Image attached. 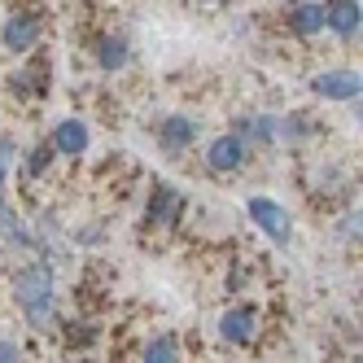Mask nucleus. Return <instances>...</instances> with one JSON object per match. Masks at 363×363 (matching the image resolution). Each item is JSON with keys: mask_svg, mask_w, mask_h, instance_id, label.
<instances>
[{"mask_svg": "<svg viewBox=\"0 0 363 363\" xmlns=\"http://www.w3.org/2000/svg\"><path fill=\"white\" fill-rule=\"evenodd\" d=\"M13 302L22 306L35 328L53 320V267L48 263H27L13 272Z\"/></svg>", "mask_w": 363, "mask_h": 363, "instance_id": "f257e3e1", "label": "nucleus"}, {"mask_svg": "<svg viewBox=\"0 0 363 363\" xmlns=\"http://www.w3.org/2000/svg\"><path fill=\"white\" fill-rule=\"evenodd\" d=\"M245 215L263 228L276 245H289L294 241V219H289V211H284L280 201H272V197H250L245 201Z\"/></svg>", "mask_w": 363, "mask_h": 363, "instance_id": "f03ea898", "label": "nucleus"}, {"mask_svg": "<svg viewBox=\"0 0 363 363\" xmlns=\"http://www.w3.org/2000/svg\"><path fill=\"white\" fill-rule=\"evenodd\" d=\"M40 35H44V13H35V9L9 13V18H5V31H0L5 48H13V53H27V48H35Z\"/></svg>", "mask_w": 363, "mask_h": 363, "instance_id": "7ed1b4c3", "label": "nucleus"}, {"mask_svg": "<svg viewBox=\"0 0 363 363\" xmlns=\"http://www.w3.org/2000/svg\"><path fill=\"white\" fill-rule=\"evenodd\" d=\"M184 206H189V197L179 193V189H171V184H153L149 206H145V223L167 228V223H175L179 215H184Z\"/></svg>", "mask_w": 363, "mask_h": 363, "instance_id": "20e7f679", "label": "nucleus"}, {"mask_svg": "<svg viewBox=\"0 0 363 363\" xmlns=\"http://www.w3.org/2000/svg\"><path fill=\"white\" fill-rule=\"evenodd\" d=\"M254 333H258V311L254 306H232V311H223V320H219V337H223V342L250 346Z\"/></svg>", "mask_w": 363, "mask_h": 363, "instance_id": "39448f33", "label": "nucleus"}, {"mask_svg": "<svg viewBox=\"0 0 363 363\" xmlns=\"http://www.w3.org/2000/svg\"><path fill=\"white\" fill-rule=\"evenodd\" d=\"M193 140H197V118L193 114H167L158 123V145L167 153H184Z\"/></svg>", "mask_w": 363, "mask_h": 363, "instance_id": "423d86ee", "label": "nucleus"}, {"mask_svg": "<svg viewBox=\"0 0 363 363\" xmlns=\"http://www.w3.org/2000/svg\"><path fill=\"white\" fill-rule=\"evenodd\" d=\"M311 88L328 101H359V74L354 70H324L311 79Z\"/></svg>", "mask_w": 363, "mask_h": 363, "instance_id": "0eeeda50", "label": "nucleus"}, {"mask_svg": "<svg viewBox=\"0 0 363 363\" xmlns=\"http://www.w3.org/2000/svg\"><path fill=\"white\" fill-rule=\"evenodd\" d=\"M245 140L237 136V132H228V136H219V140H211V149H206V162H211V171H237L241 162H245Z\"/></svg>", "mask_w": 363, "mask_h": 363, "instance_id": "6e6552de", "label": "nucleus"}, {"mask_svg": "<svg viewBox=\"0 0 363 363\" xmlns=\"http://www.w3.org/2000/svg\"><path fill=\"white\" fill-rule=\"evenodd\" d=\"M359 22H363V13H359L354 0H337V5H324V27H333L342 40H354V35H359Z\"/></svg>", "mask_w": 363, "mask_h": 363, "instance_id": "1a4fd4ad", "label": "nucleus"}, {"mask_svg": "<svg viewBox=\"0 0 363 363\" xmlns=\"http://www.w3.org/2000/svg\"><path fill=\"white\" fill-rule=\"evenodd\" d=\"M237 136L245 140V149H250V145L267 149V145L280 136V123H276L272 114H250V118H241V123H237Z\"/></svg>", "mask_w": 363, "mask_h": 363, "instance_id": "9d476101", "label": "nucleus"}, {"mask_svg": "<svg viewBox=\"0 0 363 363\" xmlns=\"http://www.w3.org/2000/svg\"><path fill=\"white\" fill-rule=\"evenodd\" d=\"M88 123H79V118H66V123H57L53 127V140H48V145H53V153H70V158H74V153H84L88 149Z\"/></svg>", "mask_w": 363, "mask_h": 363, "instance_id": "9b49d317", "label": "nucleus"}, {"mask_svg": "<svg viewBox=\"0 0 363 363\" xmlns=\"http://www.w3.org/2000/svg\"><path fill=\"white\" fill-rule=\"evenodd\" d=\"M140 363H179V337H175V333H158V337L145 346Z\"/></svg>", "mask_w": 363, "mask_h": 363, "instance_id": "f8f14e48", "label": "nucleus"}, {"mask_svg": "<svg viewBox=\"0 0 363 363\" xmlns=\"http://www.w3.org/2000/svg\"><path fill=\"white\" fill-rule=\"evenodd\" d=\"M289 22H294L298 35H320L324 31V5H294Z\"/></svg>", "mask_w": 363, "mask_h": 363, "instance_id": "ddd939ff", "label": "nucleus"}, {"mask_svg": "<svg viewBox=\"0 0 363 363\" xmlns=\"http://www.w3.org/2000/svg\"><path fill=\"white\" fill-rule=\"evenodd\" d=\"M96 62H101V70L127 66V40H123V35H106V40L96 44Z\"/></svg>", "mask_w": 363, "mask_h": 363, "instance_id": "4468645a", "label": "nucleus"}, {"mask_svg": "<svg viewBox=\"0 0 363 363\" xmlns=\"http://www.w3.org/2000/svg\"><path fill=\"white\" fill-rule=\"evenodd\" d=\"M0 237H5L9 245H31V237H27V228H22V219L9 211V206H0Z\"/></svg>", "mask_w": 363, "mask_h": 363, "instance_id": "2eb2a0df", "label": "nucleus"}, {"mask_svg": "<svg viewBox=\"0 0 363 363\" xmlns=\"http://www.w3.org/2000/svg\"><path fill=\"white\" fill-rule=\"evenodd\" d=\"M48 167H53V145H48V140H40V145L27 153V179H40Z\"/></svg>", "mask_w": 363, "mask_h": 363, "instance_id": "dca6fc26", "label": "nucleus"}, {"mask_svg": "<svg viewBox=\"0 0 363 363\" xmlns=\"http://www.w3.org/2000/svg\"><path fill=\"white\" fill-rule=\"evenodd\" d=\"M13 88H18V92L44 88V70H22V74H13Z\"/></svg>", "mask_w": 363, "mask_h": 363, "instance_id": "f3484780", "label": "nucleus"}, {"mask_svg": "<svg viewBox=\"0 0 363 363\" xmlns=\"http://www.w3.org/2000/svg\"><path fill=\"white\" fill-rule=\"evenodd\" d=\"M9 158H13V140L5 136V140H0V201H5V171H9Z\"/></svg>", "mask_w": 363, "mask_h": 363, "instance_id": "a211bd4d", "label": "nucleus"}, {"mask_svg": "<svg viewBox=\"0 0 363 363\" xmlns=\"http://www.w3.org/2000/svg\"><path fill=\"white\" fill-rule=\"evenodd\" d=\"M0 363H22V350H18V342H0Z\"/></svg>", "mask_w": 363, "mask_h": 363, "instance_id": "6ab92c4d", "label": "nucleus"}]
</instances>
